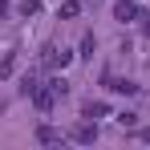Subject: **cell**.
<instances>
[{"instance_id":"277c9868","label":"cell","mask_w":150,"mask_h":150,"mask_svg":"<svg viewBox=\"0 0 150 150\" xmlns=\"http://www.w3.org/2000/svg\"><path fill=\"white\" fill-rule=\"evenodd\" d=\"M105 114H110V105H105V101H85V105H81V118H85V122H98V118H105Z\"/></svg>"},{"instance_id":"30bf717a","label":"cell","mask_w":150,"mask_h":150,"mask_svg":"<svg viewBox=\"0 0 150 150\" xmlns=\"http://www.w3.org/2000/svg\"><path fill=\"white\" fill-rule=\"evenodd\" d=\"M114 122L122 126V130H134V126H138V114H130V110H122V114H118Z\"/></svg>"},{"instance_id":"e0dca14e","label":"cell","mask_w":150,"mask_h":150,"mask_svg":"<svg viewBox=\"0 0 150 150\" xmlns=\"http://www.w3.org/2000/svg\"><path fill=\"white\" fill-rule=\"evenodd\" d=\"M4 8H8V0H0V12H4Z\"/></svg>"},{"instance_id":"9c48e42d","label":"cell","mask_w":150,"mask_h":150,"mask_svg":"<svg viewBox=\"0 0 150 150\" xmlns=\"http://www.w3.org/2000/svg\"><path fill=\"white\" fill-rule=\"evenodd\" d=\"M73 16H81V0H65L61 4V21H73Z\"/></svg>"},{"instance_id":"9a60e30c","label":"cell","mask_w":150,"mask_h":150,"mask_svg":"<svg viewBox=\"0 0 150 150\" xmlns=\"http://www.w3.org/2000/svg\"><path fill=\"white\" fill-rule=\"evenodd\" d=\"M138 21H146V25H142V28H146V37H150V12H142V16H138Z\"/></svg>"},{"instance_id":"4fadbf2b","label":"cell","mask_w":150,"mask_h":150,"mask_svg":"<svg viewBox=\"0 0 150 150\" xmlns=\"http://www.w3.org/2000/svg\"><path fill=\"white\" fill-rule=\"evenodd\" d=\"M12 69H16V57H12V53H4V61H0V77H8Z\"/></svg>"},{"instance_id":"7c38bea8","label":"cell","mask_w":150,"mask_h":150,"mask_svg":"<svg viewBox=\"0 0 150 150\" xmlns=\"http://www.w3.org/2000/svg\"><path fill=\"white\" fill-rule=\"evenodd\" d=\"M49 89L57 98H65V93H69V81H65V77H49Z\"/></svg>"},{"instance_id":"3957f363","label":"cell","mask_w":150,"mask_h":150,"mask_svg":"<svg viewBox=\"0 0 150 150\" xmlns=\"http://www.w3.org/2000/svg\"><path fill=\"white\" fill-rule=\"evenodd\" d=\"M53 101H57V93H53V89H49V81H45V85L33 93V105H37L41 114H49V110H53Z\"/></svg>"},{"instance_id":"7a4b0ae2","label":"cell","mask_w":150,"mask_h":150,"mask_svg":"<svg viewBox=\"0 0 150 150\" xmlns=\"http://www.w3.org/2000/svg\"><path fill=\"white\" fill-rule=\"evenodd\" d=\"M138 16H142V12H138V4H134V0H118V4H114V21H138Z\"/></svg>"},{"instance_id":"52a82bcc","label":"cell","mask_w":150,"mask_h":150,"mask_svg":"<svg viewBox=\"0 0 150 150\" xmlns=\"http://www.w3.org/2000/svg\"><path fill=\"white\" fill-rule=\"evenodd\" d=\"M105 85H110L114 93H138V85H134V81H126V77H105Z\"/></svg>"},{"instance_id":"5b68a950","label":"cell","mask_w":150,"mask_h":150,"mask_svg":"<svg viewBox=\"0 0 150 150\" xmlns=\"http://www.w3.org/2000/svg\"><path fill=\"white\" fill-rule=\"evenodd\" d=\"M37 142H41V146H61V142H65V134H61V130H53V126H37Z\"/></svg>"},{"instance_id":"5bb4252c","label":"cell","mask_w":150,"mask_h":150,"mask_svg":"<svg viewBox=\"0 0 150 150\" xmlns=\"http://www.w3.org/2000/svg\"><path fill=\"white\" fill-rule=\"evenodd\" d=\"M37 8H41V0H21V16H33Z\"/></svg>"},{"instance_id":"8992f818","label":"cell","mask_w":150,"mask_h":150,"mask_svg":"<svg viewBox=\"0 0 150 150\" xmlns=\"http://www.w3.org/2000/svg\"><path fill=\"white\" fill-rule=\"evenodd\" d=\"M73 142H85V146L98 142V126H93V122H81V126L73 130Z\"/></svg>"},{"instance_id":"8fae6325","label":"cell","mask_w":150,"mask_h":150,"mask_svg":"<svg viewBox=\"0 0 150 150\" xmlns=\"http://www.w3.org/2000/svg\"><path fill=\"white\" fill-rule=\"evenodd\" d=\"M93 49H98V37L85 33V37H81V57H93Z\"/></svg>"},{"instance_id":"2e32d148","label":"cell","mask_w":150,"mask_h":150,"mask_svg":"<svg viewBox=\"0 0 150 150\" xmlns=\"http://www.w3.org/2000/svg\"><path fill=\"white\" fill-rule=\"evenodd\" d=\"M138 138H142V142H146V146H150V126H146V130H142V134H138Z\"/></svg>"},{"instance_id":"6da1fadb","label":"cell","mask_w":150,"mask_h":150,"mask_svg":"<svg viewBox=\"0 0 150 150\" xmlns=\"http://www.w3.org/2000/svg\"><path fill=\"white\" fill-rule=\"evenodd\" d=\"M69 61H73V53L65 49V45H57V41H49L45 53H41V65H45V69H65Z\"/></svg>"},{"instance_id":"ba28073f","label":"cell","mask_w":150,"mask_h":150,"mask_svg":"<svg viewBox=\"0 0 150 150\" xmlns=\"http://www.w3.org/2000/svg\"><path fill=\"white\" fill-rule=\"evenodd\" d=\"M37 89H41V77L33 73V69H28V73L21 77V93H25V98H33V93H37Z\"/></svg>"}]
</instances>
